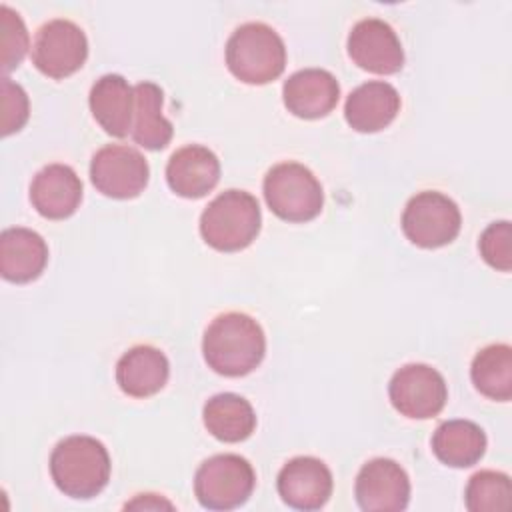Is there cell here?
I'll return each mask as SVG.
<instances>
[{"label":"cell","instance_id":"4fadbf2b","mask_svg":"<svg viewBox=\"0 0 512 512\" xmlns=\"http://www.w3.org/2000/svg\"><path fill=\"white\" fill-rule=\"evenodd\" d=\"M276 488L284 504L294 510H320L332 496L334 480L330 468L314 456L288 460L276 478Z\"/></svg>","mask_w":512,"mask_h":512},{"label":"cell","instance_id":"4316f807","mask_svg":"<svg viewBox=\"0 0 512 512\" xmlns=\"http://www.w3.org/2000/svg\"><path fill=\"white\" fill-rule=\"evenodd\" d=\"M480 256L484 262L500 272H510L512 268V230L508 220L492 222L478 240Z\"/></svg>","mask_w":512,"mask_h":512},{"label":"cell","instance_id":"d4e9b609","mask_svg":"<svg viewBox=\"0 0 512 512\" xmlns=\"http://www.w3.org/2000/svg\"><path fill=\"white\" fill-rule=\"evenodd\" d=\"M466 508L470 512H504L510 508L512 484L508 474L496 470L476 472L464 492Z\"/></svg>","mask_w":512,"mask_h":512},{"label":"cell","instance_id":"7c38bea8","mask_svg":"<svg viewBox=\"0 0 512 512\" xmlns=\"http://www.w3.org/2000/svg\"><path fill=\"white\" fill-rule=\"evenodd\" d=\"M348 56L372 74H396L404 66V50L394 28L380 18L356 22L348 34Z\"/></svg>","mask_w":512,"mask_h":512},{"label":"cell","instance_id":"5bb4252c","mask_svg":"<svg viewBox=\"0 0 512 512\" xmlns=\"http://www.w3.org/2000/svg\"><path fill=\"white\" fill-rule=\"evenodd\" d=\"M340 98L336 76L324 68H304L288 76L282 86V100L290 114L316 120L328 116Z\"/></svg>","mask_w":512,"mask_h":512},{"label":"cell","instance_id":"7a4b0ae2","mask_svg":"<svg viewBox=\"0 0 512 512\" xmlns=\"http://www.w3.org/2000/svg\"><path fill=\"white\" fill-rule=\"evenodd\" d=\"M110 468L106 446L84 434L66 436L50 454V476L56 488L76 500L98 496L110 480Z\"/></svg>","mask_w":512,"mask_h":512},{"label":"cell","instance_id":"e0dca14e","mask_svg":"<svg viewBox=\"0 0 512 512\" xmlns=\"http://www.w3.org/2000/svg\"><path fill=\"white\" fill-rule=\"evenodd\" d=\"M400 112L398 90L384 80H368L354 88L344 104V118L356 132L372 134L392 124Z\"/></svg>","mask_w":512,"mask_h":512},{"label":"cell","instance_id":"ba28073f","mask_svg":"<svg viewBox=\"0 0 512 512\" xmlns=\"http://www.w3.org/2000/svg\"><path fill=\"white\" fill-rule=\"evenodd\" d=\"M88 38L84 30L66 18L44 22L32 44V62L48 78L62 80L84 66Z\"/></svg>","mask_w":512,"mask_h":512},{"label":"cell","instance_id":"8992f818","mask_svg":"<svg viewBox=\"0 0 512 512\" xmlns=\"http://www.w3.org/2000/svg\"><path fill=\"white\" fill-rule=\"evenodd\" d=\"M252 464L238 454H216L204 460L194 474V494L208 510H234L254 492Z\"/></svg>","mask_w":512,"mask_h":512},{"label":"cell","instance_id":"d6986e66","mask_svg":"<svg viewBox=\"0 0 512 512\" xmlns=\"http://www.w3.org/2000/svg\"><path fill=\"white\" fill-rule=\"evenodd\" d=\"M48 262L44 238L30 228H6L0 234V274L8 282L26 284L36 280Z\"/></svg>","mask_w":512,"mask_h":512},{"label":"cell","instance_id":"ffe728a7","mask_svg":"<svg viewBox=\"0 0 512 512\" xmlns=\"http://www.w3.org/2000/svg\"><path fill=\"white\" fill-rule=\"evenodd\" d=\"M170 374L168 358L162 350L140 344L126 350L116 362V382L132 398H148L160 392Z\"/></svg>","mask_w":512,"mask_h":512},{"label":"cell","instance_id":"7402d4cb","mask_svg":"<svg viewBox=\"0 0 512 512\" xmlns=\"http://www.w3.org/2000/svg\"><path fill=\"white\" fill-rule=\"evenodd\" d=\"M202 420L216 440L228 444L250 438L256 428V412L252 404L234 392H222L206 400Z\"/></svg>","mask_w":512,"mask_h":512},{"label":"cell","instance_id":"2e32d148","mask_svg":"<svg viewBox=\"0 0 512 512\" xmlns=\"http://www.w3.org/2000/svg\"><path fill=\"white\" fill-rule=\"evenodd\" d=\"M30 202L40 216L64 220L82 202V180L66 164H48L32 178Z\"/></svg>","mask_w":512,"mask_h":512},{"label":"cell","instance_id":"603a6c76","mask_svg":"<svg viewBox=\"0 0 512 512\" xmlns=\"http://www.w3.org/2000/svg\"><path fill=\"white\" fill-rule=\"evenodd\" d=\"M432 452L446 466L468 468L484 456L486 434L476 422L448 420L434 430Z\"/></svg>","mask_w":512,"mask_h":512},{"label":"cell","instance_id":"30bf717a","mask_svg":"<svg viewBox=\"0 0 512 512\" xmlns=\"http://www.w3.org/2000/svg\"><path fill=\"white\" fill-rule=\"evenodd\" d=\"M148 178L150 168L146 158L126 144H106L90 160V180L108 198H136L146 188Z\"/></svg>","mask_w":512,"mask_h":512},{"label":"cell","instance_id":"9a60e30c","mask_svg":"<svg viewBox=\"0 0 512 512\" xmlns=\"http://www.w3.org/2000/svg\"><path fill=\"white\" fill-rule=\"evenodd\" d=\"M218 180L220 160L202 144L178 148L166 164V182L170 190L182 198H202L218 184Z\"/></svg>","mask_w":512,"mask_h":512},{"label":"cell","instance_id":"484cf974","mask_svg":"<svg viewBox=\"0 0 512 512\" xmlns=\"http://www.w3.org/2000/svg\"><path fill=\"white\" fill-rule=\"evenodd\" d=\"M0 30H2V70H14L28 50V32L24 20L10 6H0Z\"/></svg>","mask_w":512,"mask_h":512},{"label":"cell","instance_id":"5b68a950","mask_svg":"<svg viewBox=\"0 0 512 512\" xmlns=\"http://www.w3.org/2000/svg\"><path fill=\"white\" fill-rule=\"evenodd\" d=\"M268 208L286 222L314 220L324 206V192L318 178L300 162L272 166L262 182Z\"/></svg>","mask_w":512,"mask_h":512},{"label":"cell","instance_id":"cb8c5ba5","mask_svg":"<svg viewBox=\"0 0 512 512\" xmlns=\"http://www.w3.org/2000/svg\"><path fill=\"white\" fill-rule=\"evenodd\" d=\"M470 378L486 398L508 402L512 398V348L508 344L482 348L472 360Z\"/></svg>","mask_w":512,"mask_h":512},{"label":"cell","instance_id":"44dd1931","mask_svg":"<svg viewBox=\"0 0 512 512\" xmlns=\"http://www.w3.org/2000/svg\"><path fill=\"white\" fill-rule=\"evenodd\" d=\"M164 92L154 82H138L134 86V122L132 140L146 150H162L170 144L174 128L162 114Z\"/></svg>","mask_w":512,"mask_h":512},{"label":"cell","instance_id":"52a82bcc","mask_svg":"<svg viewBox=\"0 0 512 512\" xmlns=\"http://www.w3.org/2000/svg\"><path fill=\"white\" fill-rule=\"evenodd\" d=\"M400 224L412 244L420 248H440L458 236L462 216L452 198L436 190H424L408 200Z\"/></svg>","mask_w":512,"mask_h":512},{"label":"cell","instance_id":"6da1fadb","mask_svg":"<svg viewBox=\"0 0 512 512\" xmlns=\"http://www.w3.org/2000/svg\"><path fill=\"white\" fill-rule=\"evenodd\" d=\"M206 364L222 376L240 378L260 366L266 354L262 326L244 312H224L216 316L202 338Z\"/></svg>","mask_w":512,"mask_h":512},{"label":"cell","instance_id":"9c48e42d","mask_svg":"<svg viewBox=\"0 0 512 512\" xmlns=\"http://www.w3.org/2000/svg\"><path fill=\"white\" fill-rule=\"evenodd\" d=\"M388 396L402 416L428 420L442 412L448 400V388L436 368L428 364H406L392 374Z\"/></svg>","mask_w":512,"mask_h":512},{"label":"cell","instance_id":"f1b7e54d","mask_svg":"<svg viewBox=\"0 0 512 512\" xmlns=\"http://www.w3.org/2000/svg\"><path fill=\"white\" fill-rule=\"evenodd\" d=\"M126 508H172V504L158 498L156 494H138V498L128 502Z\"/></svg>","mask_w":512,"mask_h":512},{"label":"cell","instance_id":"277c9868","mask_svg":"<svg viewBox=\"0 0 512 512\" xmlns=\"http://www.w3.org/2000/svg\"><path fill=\"white\" fill-rule=\"evenodd\" d=\"M262 226L258 200L244 190H224L200 214V234L218 252L248 248Z\"/></svg>","mask_w":512,"mask_h":512},{"label":"cell","instance_id":"3957f363","mask_svg":"<svg viewBox=\"0 0 512 512\" xmlns=\"http://www.w3.org/2000/svg\"><path fill=\"white\" fill-rule=\"evenodd\" d=\"M226 66L244 84H268L286 68L284 40L264 22H246L226 42Z\"/></svg>","mask_w":512,"mask_h":512},{"label":"cell","instance_id":"ac0fdd59","mask_svg":"<svg viewBox=\"0 0 512 512\" xmlns=\"http://www.w3.org/2000/svg\"><path fill=\"white\" fill-rule=\"evenodd\" d=\"M94 120L114 138H124L132 132L134 122V86L120 74L100 76L88 96Z\"/></svg>","mask_w":512,"mask_h":512},{"label":"cell","instance_id":"8fae6325","mask_svg":"<svg viewBox=\"0 0 512 512\" xmlns=\"http://www.w3.org/2000/svg\"><path fill=\"white\" fill-rule=\"evenodd\" d=\"M354 496L366 512H400L410 502V478L396 460L374 458L360 468Z\"/></svg>","mask_w":512,"mask_h":512},{"label":"cell","instance_id":"83f0119b","mask_svg":"<svg viewBox=\"0 0 512 512\" xmlns=\"http://www.w3.org/2000/svg\"><path fill=\"white\" fill-rule=\"evenodd\" d=\"M30 114L28 94L8 76L2 78V136L18 132Z\"/></svg>","mask_w":512,"mask_h":512}]
</instances>
